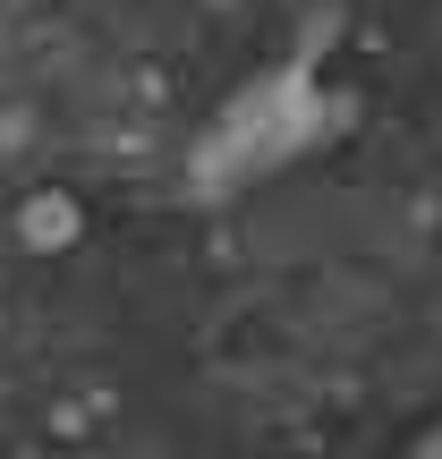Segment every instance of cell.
Wrapping results in <instances>:
<instances>
[{
  "mask_svg": "<svg viewBox=\"0 0 442 459\" xmlns=\"http://www.w3.org/2000/svg\"><path fill=\"white\" fill-rule=\"evenodd\" d=\"M324 128H332V111H324V94H315V77L307 68H273V77L238 85L213 111V128H204V145H196V179L204 187H247V179H264V170L298 162Z\"/></svg>",
  "mask_w": 442,
  "mask_h": 459,
  "instance_id": "6da1fadb",
  "label": "cell"
},
{
  "mask_svg": "<svg viewBox=\"0 0 442 459\" xmlns=\"http://www.w3.org/2000/svg\"><path fill=\"white\" fill-rule=\"evenodd\" d=\"M409 459H442V434H434V443H409Z\"/></svg>",
  "mask_w": 442,
  "mask_h": 459,
  "instance_id": "7a4b0ae2",
  "label": "cell"
}]
</instances>
